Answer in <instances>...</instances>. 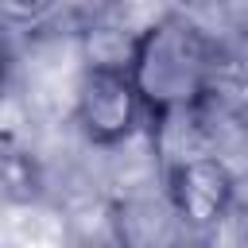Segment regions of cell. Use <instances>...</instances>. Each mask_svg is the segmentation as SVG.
I'll return each instance as SVG.
<instances>
[{"instance_id":"3","label":"cell","mask_w":248,"mask_h":248,"mask_svg":"<svg viewBox=\"0 0 248 248\" xmlns=\"http://www.w3.org/2000/svg\"><path fill=\"white\" fill-rule=\"evenodd\" d=\"M236 182L229 167L209 151H186L167 167V202L170 213L190 229H209L232 209Z\"/></svg>"},{"instance_id":"1","label":"cell","mask_w":248,"mask_h":248,"mask_svg":"<svg viewBox=\"0 0 248 248\" xmlns=\"http://www.w3.org/2000/svg\"><path fill=\"white\" fill-rule=\"evenodd\" d=\"M124 66L151 120L198 112L217 85V43L186 16L147 23L124 54Z\"/></svg>"},{"instance_id":"2","label":"cell","mask_w":248,"mask_h":248,"mask_svg":"<svg viewBox=\"0 0 248 248\" xmlns=\"http://www.w3.org/2000/svg\"><path fill=\"white\" fill-rule=\"evenodd\" d=\"M74 116L89 143L116 147L140 128V120L147 116V105L124 62H93L81 74Z\"/></svg>"}]
</instances>
